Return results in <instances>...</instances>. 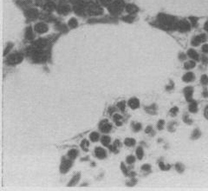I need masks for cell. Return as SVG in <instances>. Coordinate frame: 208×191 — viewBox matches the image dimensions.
Segmentation results:
<instances>
[{"label":"cell","instance_id":"6","mask_svg":"<svg viewBox=\"0 0 208 191\" xmlns=\"http://www.w3.org/2000/svg\"><path fill=\"white\" fill-rule=\"evenodd\" d=\"M99 130L102 133H109L112 130V124L108 120H102L99 123Z\"/></svg>","mask_w":208,"mask_h":191},{"label":"cell","instance_id":"8","mask_svg":"<svg viewBox=\"0 0 208 191\" xmlns=\"http://www.w3.org/2000/svg\"><path fill=\"white\" fill-rule=\"evenodd\" d=\"M34 30L37 33L43 34V33L48 31L49 28H48L47 24H45L44 23H38V24H37L34 26Z\"/></svg>","mask_w":208,"mask_h":191},{"label":"cell","instance_id":"55","mask_svg":"<svg viewBox=\"0 0 208 191\" xmlns=\"http://www.w3.org/2000/svg\"><path fill=\"white\" fill-rule=\"evenodd\" d=\"M205 117L208 119V106H207L205 109Z\"/></svg>","mask_w":208,"mask_h":191},{"label":"cell","instance_id":"41","mask_svg":"<svg viewBox=\"0 0 208 191\" xmlns=\"http://www.w3.org/2000/svg\"><path fill=\"white\" fill-rule=\"evenodd\" d=\"M121 168H122V173L125 176H128V174H129L128 169V168L125 166V164L123 163H122V164H121Z\"/></svg>","mask_w":208,"mask_h":191},{"label":"cell","instance_id":"14","mask_svg":"<svg viewBox=\"0 0 208 191\" xmlns=\"http://www.w3.org/2000/svg\"><path fill=\"white\" fill-rule=\"evenodd\" d=\"M128 106L131 108V109H137V108L140 107V101H139V99H138V98H136V97H133V98H131V99H129V100H128Z\"/></svg>","mask_w":208,"mask_h":191},{"label":"cell","instance_id":"23","mask_svg":"<svg viewBox=\"0 0 208 191\" xmlns=\"http://www.w3.org/2000/svg\"><path fill=\"white\" fill-rule=\"evenodd\" d=\"M78 155H79V151L77 149H70L68 152V157L72 159V160L75 159L78 156Z\"/></svg>","mask_w":208,"mask_h":191},{"label":"cell","instance_id":"48","mask_svg":"<svg viewBox=\"0 0 208 191\" xmlns=\"http://www.w3.org/2000/svg\"><path fill=\"white\" fill-rule=\"evenodd\" d=\"M136 179H135L134 177H132V179L130 180V182H127V185L128 186H134L136 184Z\"/></svg>","mask_w":208,"mask_h":191},{"label":"cell","instance_id":"44","mask_svg":"<svg viewBox=\"0 0 208 191\" xmlns=\"http://www.w3.org/2000/svg\"><path fill=\"white\" fill-rule=\"evenodd\" d=\"M175 124H176V122H170V123H169V125L167 126V130H168L170 132L174 131V130H175V129H174Z\"/></svg>","mask_w":208,"mask_h":191},{"label":"cell","instance_id":"1","mask_svg":"<svg viewBox=\"0 0 208 191\" xmlns=\"http://www.w3.org/2000/svg\"><path fill=\"white\" fill-rule=\"evenodd\" d=\"M178 21L174 17L160 13L157 17V26L165 30H176Z\"/></svg>","mask_w":208,"mask_h":191},{"label":"cell","instance_id":"30","mask_svg":"<svg viewBox=\"0 0 208 191\" xmlns=\"http://www.w3.org/2000/svg\"><path fill=\"white\" fill-rule=\"evenodd\" d=\"M77 25H78V22H77V20H76L75 17H72V18H70V19L69 20V26H70L71 29L76 28Z\"/></svg>","mask_w":208,"mask_h":191},{"label":"cell","instance_id":"24","mask_svg":"<svg viewBox=\"0 0 208 191\" xmlns=\"http://www.w3.org/2000/svg\"><path fill=\"white\" fill-rule=\"evenodd\" d=\"M195 66V61H188V62H186L185 64H184V67H185V69H186V70H191V69L194 68Z\"/></svg>","mask_w":208,"mask_h":191},{"label":"cell","instance_id":"40","mask_svg":"<svg viewBox=\"0 0 208 191\" xmlns=\"http://www.w3.org/2000/svg\"><path fill=\"white\" fill-rule=\"evenodd\" d=\"M145 132H146L147 134H148V135H150V136H154V130H153V127L150 126V125H148L147 128H146Z\"/></svg>","mask_w":208,"mask_h":191},{"label":"cell","instance_id":"17","mask_svg":"<svg viewBox=\"0 0 208 191\" xmlns=\"http://www.w3.org/2000/svg\"><path fill=\"white\" fill-rule=\"evenodd\" d=\"M194 78H195V76H194V74L193 72H187V73H186L183 76L182 80H183L184 82H186V83H189V82L194 81Z\"/></svg>","mask_w":208,"mask_h":191},{"label":"cell","instance_id":"20","mask_svg":"<svg viewBox=\"0 0 208 191\" xmlns=\"http://www.w3.org/2000/svg\"><path fill=\"white\" fill-rule=\"evenodd\" d=\"M189 111L192 112V113H197L198 112V104H197V102L195 101H192L190 102V104H189Z\"/></svg>","mask_w":208,"mask_h":191},{"label":"cell","instance_id":"45","mask_svg":"<svg viewBox=\"0 0 208 191\" xmlns=\"http://www.w3.org/2000/svg\"><path fill=\"white\" fill-rule=\"evenodd\" d=\"M12 47H13V44L9 43V44H8V45H7V47L5 48V50H4V55L5 56V55H6V53H8V52L12 50Z\"/></svg>","mask_w":208,"mask_h":191},{"label":"cell","instance_id":"13","mask_svg":"<svg viewBox=\"0 0 208 191\" xmlns=\"http://www.w3.org/2000/svg\"><path fill=\"white\" fill-rule=\"evenodd\" d=\"M125 10H126V12H128V13H129L131 15H135V13H137V12L139 11L138 7L136 5H135V4H127L125 6Z\"/></svg>","mask_w":208,"mask_h":191},{"label":"cell","instance_id":"19","mask_svg":"<svg viewBox=\"0 0 208 191\" xmlns=\"http://www.w3.org/2000/svg\"><path fill=\"white\" fill-rule=\"evenodd\" d=\"M25 38L27 40H32L34 38V33L31 27H28L25 31Z\"/></svg>","mask_w":208,"mask_h":191},{"label":"cell","instance_id":"36","mask_svg":"<svg viewBox=\"0 0 208 191\" xmlns=\"http://www.w3.org/2000/svg\"><path fill=\"white\" fill-rule=\"evenodd\" d=\"M126 162H127V163H128V164H133V163H135V157L132 155H128V156H127V158H126Z\"/></svg>","mask_w":208,"mask_h":191},{"label":"cell","instance_id":"32","mask_svg":"<svg viewBox=\"0 0 208 191\" xmlns=\"http://www.w3.org/2000/svg\"><path fill=\"white\" fill-rule=\"evenodd\" d=\"M88 146H89V143L87 140H83L81 143V148L84 150V151H88Z\"/></svg>","mask_w":208,"mask_h":191},{"label":"cell","instance_id":"34","mask_svg":"<svg viewBox=\"0 0 208 191\" xmlns=\"http://www.w3.org/2000/svg\"><path fill=\"white\" fill-rule=\"evenodd\" d=\"M132 128H133V130L135 132H138L139 130H141V124L139 123V122H133L132 123Z\"/></svg>","mask_w":208,"mask_h":191},{"label":"cell","instance_id":"22","mask_svg":"<svg viewBox=\"0 0 208 191\" xmlns=\"http://www.w3.org/2000/svg\"><path fill=\"white\" fill-rule=\"evenodd\" d=\"M156 109H157V107H156L155 104H152L150 106L145 107L146 112H147L148 114H151V115H155L156 114Z\"/></svg>","mask_w":208,"mask_h":191},{"label":"cell","instance_id":"5","mask_svg":"<svg viewBox=\"0 0 208 191\" xmlns=\"http://www.w3.org/2000/svg\"><path fill=\"white\" fill-rule=\"evenodd\" d=\"M191 29V25L189 24V22L186 21V20H179L176 30L180 31V32H186L189 31Z\"/></svg>","mask_w":208,"mask_h":191},{"label":"cell","instance_id":"7","mask_svg":"<svg viewBox=\"0 0 208 191\" xmlns=\"http://www.w3.org/2000/svg\"><path fill=\"white\" fill-rule=\"evenodd\" d=\"M207 40V36L205 34H199L198 36H194L193 39H192V45L194 46H198L201 43H204L206 42Z\"/></svg>","mask_w":208,"mask_h":191},{"label":"cell","instance_id":"12","mask_svg":"<svg viewBox=\"0 0 208 191\" xmlns=\"http://www.w3.org/2000/svg\"><path fill=\"white\" fill-rule=\"evenodd\" d=\"M57 11L59 14L62 15H67L69 12H70V7L67 4H61L57 8Z\"/></svg>","mask_w":208,"mask_h":191},{"label":"cell","instance_id":"25","mask_svg":"<svg viewBox=\"0 0 208 191\" xmlns=\"http://www.w3.org/2000/svg\"><path fill=\"white\" fill-rule=\"evenodd\" d=\"M101 143H102V145L109 147L111 142L110 137H109V136H103L101 137Z\"/></svg>","mask_w":208,"mask_h":191},{"label":"cell","instance_id":"37","mask_svg":"<svg viewBox=\"0 0 208 191\" xmlns=\"http://www.w3.org/2000/svg\"><path fill=\"white\" fill-rule=\"evenodd\" d=\"M159 167L162 170H168V169H170L171 166L170 165H166L162 161H160V162H159Z\"/></svg>","mask_w":208,"mask_h":191},{"label":"cell","instance_id":"53","mask_svg":"<svg viewBox=\"0 0 208 191\" xmlns=\"http://www.w3.org/2000/svg\"><path fill=\"white\" fill-rule=\"evenodd\" d=\"M179 58L180 60H185L186 58V54H184V53H180V54L179 55Z\"/></svg>","mask_w":208,"mask_h":191},{"label":"cell","instance_id":"21","mask_svg":"<svg viewBox=\"0 0 208 191\" xmlns=\"http://www.w3.org/2000/svg\"><path fill=\"white\" fill-rule=\"evenodd\" d=\"M113 118H114V122L116 123L117 126H122V117L120 114H115Z\"/></svg>","mask_w":208,"mask_h":191},{"label":"cell","instance_id":"33","mask_svg":"<svg viewBox=\"0 0 208 191\" xmlns=\"http://www.w3.org/2000/svg\"><path fill=\"white\" fill-rule=\"evenodd\" d=\"M175 169H176L177 172H179V173H183L184 170H185V167H184V165L182 163H178L175 164Z\"/></svg>","mask_w":208,"mask_h":191},{"label":"cell","instance_id":"28","mask_svg":"<svg viewBox=\"0 0 208 191\" xmlns=\"http://www.w3.org/2000/svg\"><path fill=\"white\" fill-rule=\"evenodd\" d=\"M124 143L126 146L128 147H133L135 146V143H136V141H135L134 138H126L125 141H124Z\"/></svg>","mask_w":208,"mask_h":191},{"label":"cell","instance_id":"26","mask_svg":"<svg viewBox=\"0 0 208 191\" xmlns=\"http://www.w3.org/2000/svg\"><path fill=\"white\" fill-rule=\"evenodd\" d=\"M99 138H100V136H99V134H98L97 132L94 131L89 135V139H90V141L93 142V143L97 142L98 140H99Z\"/></svg>","mask_w":208,"mask_h":191},{"label":"cell","instance_id":"56","mask_svg":"<svg viewBox=\"0 0 208 191\" xmlns=\"http://www.w3.org/2000/svg\"><path fill=\"white\" fill-rule=\"evenodd\" d=\"M203 95H204L205 97H208V91L207 90H204V92H203Z\"/></svg>","mask_w":208,"mask_h":191},{"label":"cell","instance_id":"10","mask_svg":"<svg viewBox=\"0 0 208 191\" xmlns=\"http://www.w3.org/2000/svg\"><path fill=\"white\" fill-rule=\"evenodd\" d=\"M25 16L28 18L34 19V18H36L37 16H38V12H37V9H35V8H28L25 11Z\"/></svg>","mask_w":208,"mask_h":191},{"label":"cell","instance_id":"49","mask_svg":"<svg viewBox=\"0 0 208 191\" xmlns=\"http://www.w3.org/2000/svg\"><path fill=\"white\" fill-rule=\"evenodd\" d=\"M114 0H101V4H104V5H109L111 3L113 2Z\"/></svg>","mask_w":208,"mask_h":191},{"label":"cell","instance_id":"47","mask_svg":"<svg viewBox=\"0 0 208 191\" xmlns=\"http://www.w3.org/2000/svg\"><path fill=\"white\" fill-rule=\"evenodd\" d=\"M189 20L191 21V23L193 25H196L197 23H198V18L197 17H189Z\"/></svg>","mask_w":208,"mask_h":191},{"label":"cell","instance_id":"29","mask_svg":"<svg viewBox=\"0 0 208 191\" xmlns=\"http://www.w3.org/2000/svg\"><path fill=\"white\" fill-rule=\"evenodd\" d=\"M135 19V15H131V14H129V15H128V16L123 17H122L123 21H124V22H128V23H132Z\"/></svg>","mask_w":208,"mask_h":191},{"label":"cell","instance_id":"51","mask_svg":"<svg viewBox=\"0 0 208 191\" xmlns=\"http://www.w3.org/2000/svg\"><path fill=\"white\" fill-rule=\"evenodd\" d=\"M201 61H202V63H207L208 58L207 56H202V57H201Z\"/></svg>","mask_w":208,"mask_h":191},{"label":"cell","instance_id":"39","mask_svg":"<svg viewBox=\"0 0 208 191\" xmlns=\"http://www.w3.org/2000/svg\"><path fill=\"white\" fill-rule=\"evenodd\" d=\"M178 112H179V108L176 107V106L172 107L170 109V115H171L172 117H175L178 114Z\"/></svg>","mask_w":208,"mask_h":191},{"label":"cell","instance_id":"42","mask_svg":"<svg viewBox=\"0 0 208 191\" xmlns=\"http://www.w3.org/2000/svg\"><path fill=\"white\" fill-rule=\"evenodd\" d=\"M200 82L201 84H204V85H207L208 84V77L207 75H203L200 78Z\"/></svg>","mask_w":208,"mask_h":191},{"label":"cell","instance_id":"35","mask_svg":"<svg viewBox=\"0 0 208 191\" xmlns=\"http://www.w3.org/2000/svg\"><path fill=\"white\" fill-rule=\"evenodd\" d=\"M117 108L122 111L124 112L125 111V108H126V102L125 101H121L117 104Z\"/></svg>","mask_w":208,"mask_h":191},{"label":"cell","instance_id":"2","mask_svg":"<svg viewBox=\"0 0 208 191\" xmlns=\"http://www.w3.org/2000/svg\"><path fill=\"white\" fill-rule=\"evenodd\" d=\"M125 6L126 5L123 0H114L109 5L108 9L111 15L116 16L121 14L123 12V10H125Z\"/></svg>","mask_w":208,"mask_h":191},{"label":"cell","instance_id":"9","mask_svg":"<svg viewBox=\"0 0 208 191\" xmlns=\"http://www.w3.org/2000/svg\"><path fill=\"white\" fill-rule=\"evenodd\" d=\"M193 94H194V89L191 86H187L184 89V95L186 97V100L187 102H192L193 99Z\"/></svg>","mask_w":208,"mask_h":191},{"label":"cell","instance_id":"4","mask_svg":"<svg viewBox=\"0 0 208 191\" xmlns=\"http://www.w3.org/2000/svg\"><path fill=\"white\" fill-rule=\"evenodd\" d=\"M23 58H24L23 54L14 53V54H12L11 56H9V58H7V63L10 65H15V64L21 63L23 61Z\"/></svg>","mask_w":208,"mask_h":191},{"label":"cell","instance_id":"3","mask_svg":"<svg viewBox=\"0 0 208 191\" xmlns=\"http://www.w3.org/2000/svg\"><path fill=\"white\" fill-rule=\"evenodd\" d=\"M73 165V160L70 158H66V157H62V158L61 165H60V172L62 174H66Z\"/></svg>","mask_w":208,"mask_h":191},{"label":"cell","instance_id":"50","mask_svg":"<svg viewBox=\"0 0 208 191\" xmlns=\"http://www.w3.org/2000/svg\"><path fill=\"white\" fill-rule=\"evenodd\" d=\"M202 51L205 52V53H208V44H204V45L202 46Z\"/></svg>","mask_w":208,"mask_h":191},{"label":"cell","instance_id":"52","mask_svg":"<svg viewBox=\"0 0 208 191\" xmlns=\"http://www.w3.org/2000/svg\"><path fill=\"white\" fill-rule=\"evenodd\" d=\"M115 111H116V109L115 107H110L109 109V115H112Z\"/></svg>","mask_w":208,"mask_h":191},{"label":"cell","instance_id":"43","mask_svg":"<svg viewBox=\"0 0 208 191\" xmlns=\"http://www.w3.org/2000/svg\"><path fill=\"white\" fill-rule=\"evenodd\" d=\"M164 126H165V121L164 120H159L158 123H157V129L161 130L164 129Z\"/></svg>","mask_w":208,"mask_h":191},{"label":"cell","instance_id":"11","mask_svg":"<svg viewBox=\"0 0 208 191\" xmlns=\"http://www.w3.org/2000/svg\"><path fill=\"white\" fill-rule=\"evenodd\" d=\"M95 155L99 159H104L107 157V151L104 149L98 147V148H96V149H95Z\"/></svg>","mask_w":208,"mask_h":191},{"label":"cell","instance_id":"27","mask_svg":"<svg viewBox=\"0 0 208 191\" xmlns=\"http://www.w3.org/2000/svg\"><path fill=\"white\" fill-rule=\"evenodd\" d=\"M136 156L139 160H141L144 156V150L142 149V147H138L136 149Z\"/></svg>","mask_w":208,"mask_h":191},{"label":"cell","instance_id":"46","mask_svg":"<svg viewBox=\"0 0 208 191\" xmlns=\"http://www.w3.org/2000/svg\"><path fill=\"white\" fill-rule=\"evenodd\" d=\"M141 169L145 172H150L151 171V166L149 164H144V165H142Z\"/></svg>","mask_w":208,"mask_h":191},{"label":"cell","instance_id":"38","mask_svg":"<svg viewBox=\"0 0 208 191\" xmlns=\"http://www.w3.org/2000/svg\"><path fill=\"white\" fill-rule=\"evenodd\" d=\"M183 121L185 123H186V124H188V125H190V124H192L193 123V120L190 118V117L188 116V115H184L183 116Z\"/></svg>","mask_w":208,"mask_h":191},{"label":"cell","instance_id":"57","mask_svg":"<svg viewBox=\"0 0 208 191\" xmlns=\"http://www.w3.org/2000/svg\"><path fill=\"white\" fill-rule=\"evenodd\" d=\"M204 28H205V30H206L207 31H208V21H207V22H206V23H205V25H204Z\"/></svg>","mask_w":208,"mask_h":191},{"label":"cell","instance_id":"31","mask_svg":"<svg viewBox=\"0 0 208 191\" xmlns=\"http://www.w3.org/2000/svg\"><path fill=\"white\" fill-rule=\"evenodd\" d=\"M201 136V132L199 129H195L194 131H193V134H192V139L193 140H195V139H198L199 136Z\"/></svg>","mask_w":208,"mask_h":191},{"label":"cell","instance_id":"16","mask_svg":"<svg viewBox=\"0 0 208 191\" xmlns=\"http://www.w3.org/2000/svg\"><path fill=\"white\" fill-rule=\"evenodd\" d=\"M187 56H188L190 58L194 60V61H199V56L198 52L196 51L195 50H194V49L188 50V51H187Z\"/></svg>","mask_w":208,"mask_h":191},{"label":"cell","instance_id":"15","mask_svg":"<svg viewBox=\"0 0 208 191\" xmlns=\"http://www.w3.org/2000/svg\"><path fill=\"white\" fill-rule=\"evenodd\" d=\"M121 145H122V143H121V142H120V140H115V143H114V144H113V145H109V148L110 151L114 152V153H115V154H117V153L119 152L118 148H120V147H121Z\"/></svg>","mask_w":208,"mask_h":191},{"label":"cell","instance_id":"18","mask_svg":"<svg viewBox=\"0 0 208 191\" xmlns=\"http://www.w3.org/2000/svg\"><path fill=\"white\" fill-rule=\"evenodd\" d=\"M81 178V174L80 173H77L74 176L72 177V179L70 181V182L68 183V186L69 187H73V186H75L77 184V182H79V180Z\"/></svg>","mask_w":208,"mask_h":191},{"label":"cell","instance_id":"54","mask_svg":"<svg viewBox=\"0 0 208 191\" xmlns=\"http://www.w3.org/2000/svg\"><path fill=\"white\" fill-rule=\"evenodd\" d=\"M173 86H174V84H173V83H172L171 82V84H170L169 86H167V87H166V90H172V89L173 88Z\"/></svg>","mask_w":208,"mask_h":191}]
</instances>
